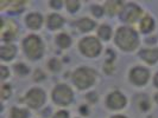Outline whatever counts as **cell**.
I'll return each instance as SVG.
<instances>
[{"mask_svg":"<svg viewBox=\"0 0 158 118\" xmlns=\"http://www.w3.org/2000/svg\"><path fill=\"white\" fill-rule=\"evenodd\" d=\"M24 50L27 57H30L31 59H38L43 55L44 46L40 38L32 34L24 40Z\"/></svg>","mask_w":158,"mask_h":118,"instance_id":"obj_3","label":"cell"},{"mask_svg":"<svg viewBox=\"0 0 158 118\" xmlns=\"http://www.w3.org/2000/svg\"><path fill=\"white\" fill-rule=\"evenodd\" d=\"M140 57L146 63L155 64L158 60V48H146L140 52Z\"/></svg>","mask_w":158,"mask_h":118,"instance_id":"obj_10","label":"cell"},{"mask_svg":"<svg viewBox=\"0 0 158 118\" xmlns=\"http://www.w3.org/2000/svg\"><path fill=\"white\" fill-rule=\"evenodd\" d=\"M112 118H127V117H125V116H120V115H118V116H114V117H112Z\"/></svg>","mask_w":158,"mask_h":118,"instance_id":"obj_29","label":"cell"},{"mask_svg":"<svg viewBox=\"0 0 158 118\" xmlns=\"http://www.w3.org/2000/svg\"><path fill=\"white\" fill-rule=\"evenodd\" d=\"M43 24V18L40 13H31L26 18V25L32 29V30H37L40 29Z\"/></svg>","mask_w":158,"mask_h":118,"instance_id":"obj_11","label":"cell"},{"mask_svg":"<svg viewBox=\"0 0 158 118\" xmlns=\"http://www.w3.org/2000/svg\"><path fill=\"white\" fill-rule=\"evenodd\" d=\"M25 102L32 109L40 108L45 102V93L42 89H38V87L31 89L25 96Z\"/></svg>","mask_w":158,"mask_h":118,"instance_id":"obj_6","label":"cell"},{"mask_svg":"<svg viewBox=\"0 0 158 118\" xmlns=\"http://www.w3.org/2000/svg\"><path fill=\"white\" fill-rule=\"evenodd\" d=\"M63 23H64L63 18L61 16H58V14H51V16L48 18V26L51 30H57V29L62 27Z\"/></svg>","mask_w":158,"mask_h":118,"instance_id":"obj_13","label":"cell"},{"mask_svg":"<svg viewBox=\"0 0 158 118\" xmlns=\"http://www.w3.org/2000/svg\"><path fill=\"white\" fill-rule=\"evenodd\" d=\"M50 5H51V6H54V8H61L62 2H61V1H51V2H50Z\"/></svg>","mask_w":158,"mask_h":118,"instance_id":"obj_27","label":"cell"},{"mask_svg":"<svg viewBox=\"0 0 158 118\" xmlns=\"http://www.w3.org/2000/svg\"><path fill=\"white\" fill-rule=\"evenodd\" d=\"M149 71L144 67H135L133 70H131V73H130V79L131 82L135 84V85H145L149 80Z\"/></svg>","mask_w":158,"mask_h":118,"instance_id":"obj_7","label":"cell"},{"mask_svg":"<svg viewBox=\"0 0 158 118\" xmlns=\"http://www.w3.org/2000/svg\"><path fill=\"white\" fill-rule=\"evenodd\" d=\"M56 43L62 47V48H67V47L70 46L71 39L68 34H65V33H61V34H58V36H57V38H56Z\"/></svg>","mask_w":158,"mask_h":118,"instance_id":"obj_17","label":"cell"},{"mask_svg":"<svg viewBox=\"0 0 158 118\" xmlns=\"http://www.w3.org/2000/svg\"><path fill=\"white\" fill-rule=\"evenodd\" d=\"M73 98H74V94L71 89L68 85H57L52 91V99L56 104L58 105H69L73 102Z\"/></svg>","mask_w":158,"mask_h":118,"instance_id":"obj_4","label":"cell"},{"mask_svg":"<svg viewBox=\"0 0 158 118\" xmlns=\"http://www.w3.org/2000/svg\"><path fill=\"white\" fill-rule=\"evenodd\" d=\"M103 13V8L100 6H93V14H95V17H101Z\"/></svg>","mask_w":158,"mask_h":118,"instance_id":"obj_25","label":"cell"},{"mask_svg":"<svg viewBox=\"0 0 158 118\" xmlns=\"http://www.w3.org/2000/svg\"><path fill=\"white\" fill-rule=\"evenodd\" d=\"M29 117V111L19 109V108H12L10 118H27Z\"/></svg>","mask_w":158,"mask_h":118,"instance_id":"obj_18","label":"cell"},{"mask_svg":"<svg viewBox=\"0 0 158 118\" xmlns=\"http://www.w3.org/2000/svg\"><path fill=\"white\" fill-rule=\"evenodd\" d=\"M153 82H155V85L158 87V73L155 76V79H153Z\"/></svg>","mask_w":158,"mask_h":118,"instance_id":"obj_28","label":"cell"},{"mask_svg":"<svg viewBox=\"0 0 158 118\" xmlns=\"http://www.w3.org/2000/svg\"><path fill=\"white\" fill-rule=\"evenodd\" d=\"M140 16H142V10L137 5L130 4L126 7H123V19H125L128 23H135Z\"/></svg>","mask_w":158,"mask_h":118,"instance_id":"obj_9","label":"cell"},{"mask_svg":"<svg viewBox=\"0 0 158 118\" xmlns=\"http://www.w3.org/2000/svg\"><path fill=\"white\" fill-rule=\"evenodd\" d=\"M49 67H50V70L54 71V72L60 71V69H61V63H60V60L56 59V58L50 59V62H49Z\"/></svg>","mask_w":158,"mask_h":118,"instance_id":"obj_21","label":"cell"},{"mask_svg":"<svg viewBox=\"0 0 158 118\" xmlns=\"http://www.w3.org/2000/svg\"><path fill=\"white\" fill-rule=\"evenodd\" d=\"M155 101H156V102L158 103V93L156 94V97H155Z\"/></svg>","mask_w":158,"mask_h":118,"instance_id":"obj_30","label":"cell"},{"mask_svg":"<svg viewBox=\"0 0 158 118\" xmlns=\"http://www.w3.org/2000/svg\"><path fill=\"white\" fill-rule=\"evenodd\" d=\"M73 82L81 90L88 89L95 83V72L89 67H80L73 74Z\"/></svg>","mask_w":158,"mask_h":118,"instance_id":"obj_2","label":"cell"},{"mask_svg":"<svg viewBox=\"0 0 158 118\" xmlns=\"http://www.w3.org/2000/svg\"><path fill=\"white\" fill-rule=\"evenodd\" d=\"M153 25H155V23H153L151 17H144L142 19V23H140V30L144 33H149L153 29Z\"/></svg>","mask_w":158,"mask_h":118,"instance_id":"obj_16","label":"cell"},{"mask_svg":"<svg viewBox=\"0 0 158 118\" xmlns=\"http://www.w3.org/2000/svg\"><path fill=\"white\" fill-rule=\"evenodd\" d=\"M94 26H95V23L93 20L88 19V18H83V19H81V20L77 21V27L83 32L92 31L94 29Z\"/></svg>","mask_w":158,"mask_h":118,"instance_id":"obj_15","label":"cell"},{"mask_svg":"<svg viewBox=\"0 0 158 118\" xmlns=\"http://www.w3.org/2000/svg\"><path fill=\"white\" fill-rule=\"evenodd\" d=\"M98 34L100 36V38H102L105 40H108L111 38V34H112V30L111 27L108 25H102L100 26L99 31H98Z\"/></svg>","mask_w":158,"mask_h":118,"instance_id":"obj_19","label":"cell"},{"mask_svg":"<svg viewBox=\"0 0 158 118\" xmlns=\"http://www.w3.org/2000/svg\"><path fill=\"white\" fill-rule=\"evenodd\" d=\"M121 6H123V4L120 1H107L106 5H105V11L110 16H114L123 8Z\"/></svg>","mask_w":158,"mask_h":118,"instance_id":"obj_14","label":"cell"},{"mask_svg":"<svg viewBox=\"0 0 158 118\" xmlns=\"http://www.w3.org/2000/svg\"><path fill=\"white\" fill-rule=\"evenodd\" d=\"M126 105V97L119 91L112 92L107 97V106L112 110H120Z\"/></svg>","mask_w":158,"mask_h":118,"instance_id":"obj_8","label":"cell"},{"mask_svg":"<svg viewBox=\"0 0 158 118\" xmlns=\"http://www.w3.org/2000/svg\"><path fill=\"white\" fill-rule=\"evenodd\" d=\"M138 36L131 27H120L115 34V44L121 50L132 51L138 46Z\"/></svg>","mask_w":158,"mask_h":118,"instance_id":"obj_1","label":"cell"},{"mask_svg":"<svg viewBox=\"0 0 158 118\" xmlns=\"http://www.w3.org/2000/svg\"><path fill=\"white\" fill-rule=\"evenodd\" d=\"M0 96L2 99H6L11 96V86L10 85H2L1 86V92H0Z\"/></svg>","mask_w":158,"mask_h":118,"instance_id":"obj_22","label":"cell"},{"mask_svg":"<svg viewBox=\"0 0 158 118\" xmlns=\"http://www.w3.org/2000/svg\"><path fill=\"white\" fill-rule=\"evenodd\" d=\"M52 118H69V113H68L67 111L61 110V111H58V112H56Z\"/></svg>","mask_w":158,"mask_h":118,"instance_id":"obj_24","label":"cell"},{"mask_svg":"<svg viewBox=\"0 0 158 118\" xmlns=\"http://www.w3.org/2000/svg\"><path fill=\"white\" fill-rule=\"evenodd\" d=\"M80 50L87 57H96L101 51V44L94 37H87V38H83L81 40Z\"/></svg>","mask_w":158,"mask_h":118,"instance_id":"obj_5","label":"cell"},{"mask_svg":"<svg viewBox=\"0 0 158 118\" xmlns=\"http://www.w3.org/2000/svg\"><path fill=\"white\" fill-rule=\"evenodd\" d=\"M65 5H67V8H68L70 12H75V11H77L80 7L79 1H67Z\"/></svg>","mask_w":158,"mask_h":118,"instance_id":"obj_23","label":"cell"},{"mask_svg":"<svg viewBox=\"0 0 158 118\" xmlns=\"http://www.w3.org/2000/svg\"><path fill=\"white\" fill-rule=\"evenodd\" d=\"M15 70H16V72L18 74H22V76H25V74L29 73V67L26 65H24L23 63L17 64L16 66H15Z\"/></svg>","mask_w":158,"mask_h":118,"instance_id":"obj_20","label":"cell"},{"mask_svg":"<svg viewBox=\"0 0 158 118\" xmlns=\"http://www.w3.org/2000/svg\"><path fill=\"white\" fill-rule=\"evenodd\" d=\"M0 73H1V79H5L8 76V69L5 66H1L0 67Z\"/></svg>","mask_w":158,"mask_h":118,"instance_id":"obj_26","label":"cell"},{"mask_svg":"<svg viewBox=\"0 0 158 118\" xmlns=\"http://www.w3.org/2000/svg\"><path fill=\"white\" fill-rule=\"evenodd\" d=\"M17 48L15 45H11V44H6V45H2L0 48V55L4 60H10L12 59L15 55H16Z\"/></svg>","mask_w":158,"mask_h":118,"instance_id":"obj_12","label":"cell"}]
</instances>
